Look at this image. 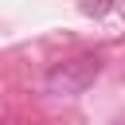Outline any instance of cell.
Returning a JSON list of instances; mask_svg holds the SVG:
<instances>
[{"label":"cell","mask_w":125,"mask_h":125,"mask_svg":"<svg viewBox=\"0 0 125 125\" xmlns=\"http://www.w3.org/2000/svg\"><path fill=\"white\" fill-rule=\"evenodd\" d=\"M98 74H102V59L98 55H82V59L51 66L47 70V90L51 94H82L86 86H94Z\"/></svg>","instance_id":"obj_1"},{"label":"cell","mask_w":125,"mask_h":125,"mask_svg":"<svg viewBox=\"0 0 125 125\" xmlns=\"http://www.w3.org/2000/svg\"><path fill=\"white\" fill-rule=\"evenodd\" d=\"M113 8V0H82V12L86 16H105Z\"/></svg>","instance_id":"obj_2"}]
</instances>
